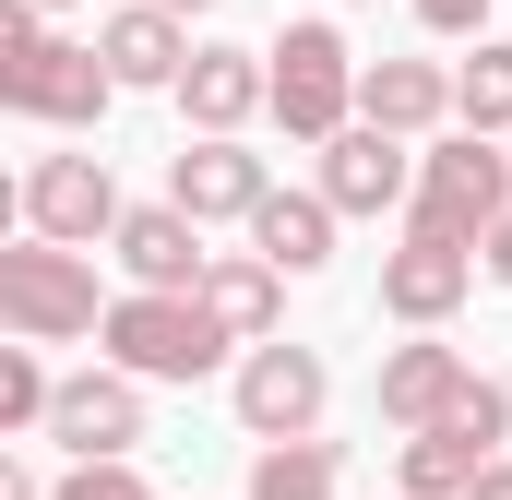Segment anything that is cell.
I'll return each mask as SVG.
<instances>
[{
  "label": "cell",
  "mask_w": 512,
  "mask_h": 500,
  "mask_svg": "<svg viewBox=\"0 0 512 500\" xmlns=\"http://www.w3.org/2000/svg\"><path fill=\"white\" fill-rule=\"evenodd\" d=\"M0 96H12L24 120L96 131L108 96H120V72H108V48H72V36L36 24V0H12V12H0Z\"/></svg>",
  "instance_id": "obj_1"
},
{
  "label": "cell",
  "mask_w": 512,
  "mask_h": 500,
  "mask_svg": "<svg viewBox=\"0 0 512 500\" xmlns=\"http://www.w3.org/2000/svg\"><path fill=\"white\" fill-rule=\"evenodd\" d=\"M108 346H120V370H143V381H203L239 334L203 310V286H131V298H108Z\"/></svg>",
  "instance_id": "obj_2"
},
{
  "label": "cell",
  "mask_w": 512,
  "mask_h": 500,
  "mask_svg": "<svg viewBox=\"0 0 512 500\" xmlns=\"http://www.w3.org/2000/svg\"><path fill=\"white\" fill-rule=\"evenodd\" d=\"M0 322H12L24 346L108 334V310H96V262H84L72 239H24V250H0Z\"/></svg>",
  "instance_id": "obj_3"
},
{
  "label": "cell",
  "mask_w": 512,
  "mask_h": 500,
  "mask_svg": "<svg viewBox=\"0 0 512 500\" xmlns=\"http://www.w3.org/2000/svg\"><path fill=\"white\" fill-rule=\"evenodd\" d=\"M501 215H512L501 131H465V143H429V155H417V227H441V239H489Z\"/></svg>",
  "instance_id": "obj_4"
},
{
  "label": "cell",
  "mask_w": 512,
  "mask_h": 500,
  "mask_svg": "<svg viewBox=\"0 0 512 500\" xmlns=\"http://www.w3.org/2000/svg\"><path fill=\"white\" fill-rule=\"evenodd\" d=\"M358 108V60H346V36L334 24H286L274 36V120L298 131V143H334Z\"/></svg>",
  "instance_id": "obj_5"
},
{
  "label": "cell",
  "mask_w": 512,
  "mask_h": 500,
  "mask_svg": "<svg viewBox=\"0 0 512 500\" xmlns=\"http://www.w3.org/2000/svg\"><path fill=\"white\" fill-rule=\"evenodd\" d=\"M120 179H108V155H36V179H24V227L36 239H72V250H96V239H120Z\"/></svg>",
  "instance_id": "obj_6"
},
{
  "label": "cell",
  "mask_w": 512,
  "mask_h": 500,
  "mask_svg": "<svg viewBox=\"0 0 512 500\" xmlns=\"http://www.w3.org/2000/svg\"><path fill=\"white\" fill-rule=\"evenodd\" d=\"M322 393H334V381H322L310 346H274V334H262L251 358H239V429H251V441H298V429H322Z\"/></svg>",
  "instance_id": "obj_7"
},
{
  "label": "cell",
  "mask_w": 512,
  "mask_h": 500,
  "mask_svg": "<svg viewBox=\"0 0 512 500\" xmlns=\"http://www.w3.org/2000/svg\"><path fill=\"white\" fill-rule=\"evenodd\" d=\"M322 191H334V215H382V203H417V143L382 120H346L322 143Z\"/></svg>",
  "instance_id": "obj_8"
},
{
  "label": "cell",
  "mask_w": 512,
  "mask_h": 500,
  "mask_svg": "<svg viewBox=\"0 0 512 500\" xmlns=\"http://www.w3.org/2000/svg\"><path fill=\"white\" fill-rule=\"evenodd\" d=\"M465 286H477V250L441 239V227H405V250H382V310H393V322H417V334L453 322Z\"/></svg>",
  "instance_id": "obj_9"
},
{
  "label": "cell",
  "mask_w": 512,
  "mask_h": 500,
  "mask_svg": "<svg viewBox=\"0 0 512 500\" xmlns=\"http://www.w3.org/2000/svg\"><path fill=\"white\" fill-rule=\"evenodd\" d=\"M501 381H477L453 346H393L382 358V417L393 429H441V417H477Z\"/></svg>",
  "instance_id": "obj_10"
},
{
  "label": "cell",
  "mask_w": 512,
  "mask_h": 500,
  "mask_svg": "<svg viewBox=\"0 0 512 500\" xmlns=\"http://www.w3.org/2000/svg\"><path fill=\"white\" fill-rule=\"evenodd\" d=\"M262 191H274V167H262L239 131H203V143H179V167H167V203H191L203 227H215V215H262Z\"/></svg>",
  "instance_id": "obj_11"
},
{
  "label": "cell",
  "mask_w": 512,
  "mask_h": 500,
  "mask_svg": "<svg viewBox=\"0 0 512 500\" xmlns=\"http://www.w3.org/2000/svg\"><path fill=\"white\" fill-rule=\"evenodd\" d=\"M108 250H120V274H131V286H203V262H215L191 203H131Z\"/></svg>",
  "instance_id": "obj_12"
},
{
  "label": "cell",
  "mask_w": 512,
  "mask_h": 500,
  "mask_svg": "<svg viewBox=\"0 0 512 500\" xmlns=\"http://www.w3.org/2000/svg\"><path fill=\"white\" fill-rule=\"evenodd\" d=\"M179 108H191V131H239L251 108H274V48H191Z\"/></svg>",
  "instance_id": "obj_13"
},
{
  "label": "cell",
  "mask_w": 512,
  "mask_h": 500,
  "mask_svg": "<svg viewBox=\"0 0 512 500\" xmlns=\"http://www.w3.org/2000/svg\"><path fill=\"white\" fill-rule=\"evenodd\" d=\"M143 370H84L60 381V405H48V441H72V453H131L143 441Z\"/></svg>",
  "instance_id": "obj_14"
},
{
  "label": "cell",
  "mask_w": 512,
  "mask_h": 500,
  "mask_svg": "<svg viewBox=\"0 0 512 500\" xmlns=\"http://www.w3.org/2000/svg\"><path fill=\"white\" fill-rule=\"evenodd\" d=\"M96 48H108V72H120V84H179V72H191V36H179V12H167V0L108 12V24H96Z\"/></svg>",
  "instance_id": "obj_15"
},
{
  "label": "cell",
  "mask_w": 512,
  "mask_h": 500,
  "mask_svg": "<svg viewBox=\"0 0 512 500\" xmlns=\"http://www.w3.org/2000/svg\"><path fill=\"white\" fill-rule=\"evenodd\" d=\"M203 310H215L239 346H262L274 310H286V262H274V250H227V262H203Z\"/></svg>",
  "instance_id": "obj_16"
},
{
  "label": "cell",
  "mask_w": 512,
  "mask_h": 500,
  "mask_svg": "<svg viewBox=\"0 0 512 500\" xmlns=\"http://www.w3.org/2000/svg\"><path fill=\"white\" fill-rule=\"evenodd\" d=\"M441 108H453V72H441V60H370V72H358V120L405 131V143L441 120Z\"/></svg>",
  "instance_id": "obj_17"
},
{
  "label": "cell",
  "mask_w": 512,
  "mask_h": 500,
  "mask_svg": "<svg viewBox=\"0 0 512 500\" xmlns=\"http://www.w3.org/2000/svg\"><path fill=\"white\" fill-rule=\"evenodd\" d=\"M251 250H274L286 274H322V262H334V191H262Z\"/></svg>",
  "instance_id": "obj_18"
},
{
  "label": "cell",
  "mask_w": 512,
  "mask_h": 500,
  "mask_svg": "<svg viewBox=\"0 0 512 500\" xmlns=\"http://www.w3.org/2000/svg\"><path fill=\"white\" fill-rule=\"evenodd\" d=\"M334 477H346V465H334V441H310V429H298V441H262L251 500H334Z\"/></svg>",
  "instance_id": "obj_19"
},
{
  "label": "cell",
  "mask_w": 512,
  "mask_h": 500,
  "mask_svg": "<svg viewBox=\"0 0 512 500\" xmlns=\"http://www.w3.org/2000/svg\"><path fill=\"white\" fill-rule=\"evenodd\" d=\"M48 405H60V381H48V358L12 334V346H0V429H48Z\"/></svg>",
  "instance_id": "obj_20"
},
{
  "label": "cell",
  "mask_w": 512,
  "mask_h": 500,
  "mask_svg": "<svg viewBox=\"0 0 512 500\" xmlns=\"http://www.w3.org/2000/svg\"><path fill=\"white\" fill-rule=\"evenodd\" d=\"M453 108H465V131H512V48H477L453 72Z\"/></svg>",
  "instance_id": "obj_21"
},
{
  "label": "cell",
  "mask_w": 512,
  "mask_h": 500,
  "mask_svg": "<svg viewBox=\"0 0 512 500\" xmlns=\"http://www.w3.org/2000/svg\"><path fill=\"white\" fill-rule=\"evenodd\" d=\"M48 500H155V489L131 477V453H72V477H60Z\"/></svg>",
  "instance_id": "obj_22"
},
{
  "label": "cell",
  "mask_w": 512,
  "mask_h": 500,
  "mask_svg": "<svg viewBox=\"0 0 512 500\" xmlns=\"http://www.w3.org/2000/svg\"><path fill=\"white\" fill-rule=\"evenodd\" d=\"M417 24H429V36H477V24H489V0H417Z\"/></svg>",
  "instance_id": "obj_23"
},
{
  "label": "cell",
  "mask_w": 512,
  "mask_h": 500,
  "mask_svg": "<svg viewBox=\"0 0 512 500\" xmlns=\"http://www.w3.org/2000/svg\"><path fill=\"white\" fill-rule=\"evenodd\" d=\"M477 250H489V274H501V286H512V215H501V227H489V239H477Z\"/></svg>",
  "instance_id": "obj_24"
},
{
  "label": "cell",
  "mask_w": 512,
  "mask_h": 500,
  "mask_svg": "<svg viewBox=\"0 0 512 500\" xmlns=\"http://www.w3.org/2000/svg\"><path fill=\"white\" fill-rule=\"evenodd\" d=\"M465 500H512V465H501V453H489V477H477Z\"/></svg>",
  "instance_id": "obj_25"
},
{
  "label": "cell",
  "mask_w": 512,
  "mask_h": 500,
  "mask_svg": "<svg viewBox=\"0 0 512 500\" xmlns=\"http://www.w3.org/2000/svg\"><path fill=\"white\" fill-rule=\"evenodd\" d=\"M0 500H48V489H36V477H24V465H0Z\"/></svg>",
  "instance_id": "obj_26"
},
{
  "label": "cell",
  "mask_w": 512,
  "mask_h": 500,
  "mask_svg": "<svg viewBox=\"0 0 512 500\" xmlns=\"http://www.w3.org/2000/svg\"><path fill=\"white\" fill-rule=\"evenodd\" d=\"M36 12H72V0H36Z\"/></svg>",
  "instance_id": "obj_27"
},
{
  "label": "cell",
  "mask_w": 512,
  "mask_h": 500,
  "mask_svg": "<svg viewBox=\"0 0 512 500\" xmlns=\"http://www.w3.org/2000/svg\"><path fill=\"white\" fill-rule=\"evenodd\" d=\"M167 12H203V0H167Z\"/></svg>",
  "instance_id": "obj_28"
}]
</instances>
